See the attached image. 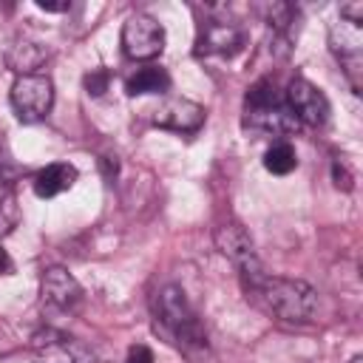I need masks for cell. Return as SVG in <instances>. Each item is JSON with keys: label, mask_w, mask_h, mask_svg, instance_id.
I'll use <instances>...</instances> for the list:
<instances>
[{"label": "cell", "mask_w": 363, "mask_h": 363, "mask_svg": "<svg viewBox=\"0 0 363 363\" xmlns=\"http://www.w3.org/2000/svg\"><path fill=\"white\" fill-rule=\"evenodd\" d=\"M244 292L264 312H269L281 320H289V323H306V320H312V315L318 309V292L301 278L261 272L258 278L244 284Z\"/></svg>", "instance_id": "1"}, {"label": "cell", "mask_w": 363, "mask_h": 363, "mask_svg": "<svg viewBox=\"0 0 363 363\" xmlns=\"http://www.w3.org/2000/svg\"><path fill=\"white\" fill-rule=\"evenodd\" d=\"M244 128L264 136H286L298 130V119L289 113L275 85L269 79H258L244 96Z\"/></svg>", "instance_id": "2"}, {"label": "cell", "mask_w": 363, "mask_h": 363, "mask_svg": "<svg viewBox=\"0 0 363 363\" xmlns=\"http://www.w3.org/2000/svg\"><path fill=\"white\" fill-rule=\"evenodd\" d=\"M156 320L184 352L207 349V332L182 286H164L156 292Z\"/></svg>", "instance_id": "3"}, {"label": "cell", "mask_w": 363, "mask_h": 363, "mask_svg": "<svg viewBox=\"0 0 363 363\" xmlns=\"http://www.w3.org/2000/svg\"><path fill=\"white\" fill-rule=\"evenodd\" d=\"M31 360L34 363H96V352L79 337L45 326L31 335Z\"/></svg>", "instance_id": "4"}, {"label": "cell", "mask_w": 363, "mask_h": 363, "mask_svg": "<svg viewBox=\"0 0 363 363\" xmlns=\"http://www.w3.org/2000/svg\"><path fill=\"white\" fill-rule=\"evenodd\" d=\"M54 105V82L45 74H26L17 77L11 85V108L20 122L34 125L51 113Z\"/></svg>", "instance_id": "5"}, {"label": "cell", "mask_w": 363, "mask_h": 363, "mask_svg": "<svg viewBox=\"0 0 363 363\" xmlns=\"http://www.w3.org/2000/svg\"><path fill=\"white\" fill-rule=\"evenodd\" d=\"M213 241H216L218 252L227 255V258L235 264L238 278H241V286L250 284L252 278H258V275L264 272V267H261V261H258V255H255V244H252L250 233H247L241 224H235V221L221 224V227L216 230Z\"/></svg>", "instance_id": "6"}, {"label": "cell", "mask_w": 363, "mask_h": 363, "mask_svg": "<svg viewBox=\"0 0 363 363\" xmlns=\"http://www.w3.org/2000/svg\"><path fill=\"white\" fill-rule=\"evenodd\" d=\"M122 51L130 60H153L164 51V28L156 17L136 11L122 26Z\"/></svg>", "instance_id": "7"}, {"label": "cell", "mask_w": 363, "mask_h": 363, "mask_svg": "<svg viewBox=\"0 0 363 363\" xmlns=\"http://www.w3.org/2000/svg\"><path fill=\"white\" fill-rule=\"evenodd\" d=\"M284 102H286L289 113L298 119V125L303 122V125L320 128L329 119V99H326V94L318 85H312L309 79H303V77L289 79Z\"/></svg>", "instance_id": "8"}, {"label": "cell", "mask_w": 363, "mask_h": 363, "mask_svg": "<svg viewBox=\"0 0 363 363\" xmlns=\"http://www.w3.org/2000/svg\"><path fill=\"white\" fill-rule=\"evenodd\" d=\"M40 298L43 306L71 315L82 303V286L65 267H48L40 278Z\"/></svg>", "instance_id": "9"}, {"label": "cell", "mask_w": 363, "mask_h": 363, "mask_svg": "<svg viewBox=\"0 0 363 363\" xmlns=\"http://www.w3.org/2000/svg\"><path fill=\"white\" fill-rule=\"evenodd\" d=\"M247 37L238 23L227 20H204L196 37V54L199 57H235L244 48Z\"/></svg>", "instance_id": "10"}, {"label": "cell", "mask_w": 363, "mask_h": 363, "mask_svg": "<svg viewBox=\"0 0 363 363\" xmlns=\"http://www.w3.org/2000/svg\"><path fill=\"white\" fill-rule=\"evenodd\" d=\"M204 108L193 99H184V96H176V99H167L162 102L156 111H153V125L164 128V130H176V133H193L204 125Z\"/></svg>", "instance_id": "11"}, {"label": "cell", "mask_w": 363, "mask_h": 363, "mask_svg": "<svg viewBox=\"0 0 363 363\" xmlns=\"http://www.w3.org/2000/svg\"><path fill=\"white\" fill-rule=\"evenodd\" d=\"M74 182H77V167L68 162H54V164H45L34 176V193L40 199H54V196L71 190Z\"/></svg>", "instance_id": "12"}, {"label": "cell", "mask_w": 363, "mask_h": 363, "mask_svg": "<svg viewBox=\"0 0 363 363\" xmlns=\"http://www.w3.org/2000/svg\"><path fill=\"white\" fill-rule=\"evenodd\" d=\"M170 88V74L159 65H145L136 68L128 79H125V91L128 96H142V94H164Z\"/></svg>", "instance_id": "13"}, {"label": "cell", "mask_w": 363, "mask_h": 363, "mask_svg": "<svg viewBox=\"0 0 363 363\" xmlns=\"http://www.w3.org/2000/svg\"><path fill=\"white\" fill-rule=\"evenodd\" d=\"M48 57V48H43L40 43H28V40H17L9 54H6V62L11 71H17V77H26V74H34Z\"/></svg>", "instance_id": "14"}, {"label": "cell", "mask_w": 363, "mask_h": 363, "mask_svg": "<svg viewBox=\"0 0 363 363\" xmlns=\"http://www.w3.org/2000/svg\"><path fill=\"white\" fill-rule=\"evenodd\" d=\"M264 167H267L269 173H275V176L292 173V170L298 167V153H295V147H292L289 142H275V145H269L267 153H264Z\"/></svg>", "instance_id": "15"}, {"label": "cell", "mask_w": 363, "mask_h": 363, "mask_svg": "<svg viewBox=\"0 0 363 363\" xmlns=\"http://www.w3.org/2000/svg\"><path fill=\"white\" fill-rule=\"evenodd\" d=\"M264 14H267V23L289 43L292 40V23H298V9L292 3H272L264 9Z\"/></svg>", "instance_id": "16"}, {"label": "cell", "mask_w": 363, "mask_h": 363, "mask_svg": "<svg viewBox=\"0 0 363 363\" xmlns=\"http://www.w3.org/2000/svg\"><path fill=\"white\" fill-rule=\"evenodd\" d=\"M17 221H20L17 199H14V193H6V196L0 199V238L9 235V233L17 227Z\"/></svg>", "instance_id": "17"}, {"label": "cell", "mask_w": 363, "mask_h": 363, "mask_svg": "<svg viewBox=\"0 0 363 363\" xmlns=\"http://www.w3.org/2000/svg\"><path fill=\"white\" fill-rule=\"evenodd\" d=\"M82 85H85L88 96H102L108 91V85H111V71L108 68H94V71L85 74Z\"/></svg>", "instance_id": "18"}, {"label": "cell", "mask_w": 363, "mask_h": 363, "mask_svg": "<svg viewBox=\"0 0 363 363\" xmlns=\"http://www.w3.org/2000/svg\"><path fill=\"white\" fill-rule=\"evenodd\" d=\"M340 20L354 23V26H363V0H354V3L340 6Z\"/></svg>", "instance_id": "19"}, {"label": "cell", "mask_w": 363, "mask_h": 363, "mask_svg": "<svg viewBox=\"0 0 363 363\" xmlns=\"http://www.w3.org/2000/svg\"><path fill=\"white\" fill-rule=\"evenodd\" d=\"M332 179H335V187H337V190H346V193H349V190L354 187L352 173H349V170H346L340 162H335V164H332Z\"/></svg>", "instance_id": "20"}, {"label": "cell", "mask_w": 363, "mask_h": 363, "mask_svg": "<svg viewBox=\"0 0 363 363\" xmlns=\"http://www.w3.org/2000/svg\"><path fill=\"white\" fill-rule=\"evenodd\" d=\"M125 363H153V352H150L145 343H136V346H130Z\"/></svg>", "instance_id": "21"}, {"label": "cell", "mask_w": 363, "mask_h": 363, "mask_svg": "<svg viewBox=\"0 0 363 363\" xmlns=\"http://www.w3.org/2000/svg\"><path fill=\"white\" fill-rule=\"evenodd\" d=\"M37 9L57 14V11H68V9H71V3H68V0H37Z\"/></svg>", "instance_id": "22"}, {"label": "cell", "mask_w": 363, "mask_h": 363, "mask_svg": "<svg viewBox=\"0 0 363 363\" xmlns=\"http://www.w3.org/2000/svg\"><path fill=\"white\" fill-rule=\"evenodd\" d=\"M102 170H105V176L113 182V176H116V170H119V162H116V156H102Z\"/></svg>", "instance_id": "23"}, {"label": "cell", "mask_w": 363, "mask_h": 363, "mask_svg": "<svg viewBox=\"0 0 363 363\" xmlns=\"http://www.w3.org/2000/svg\"><path fill=\"white\" fill-rule=\"evenodd\" d=\"M11 272H14V261L9 258V252L0 244V275H11Z\"/></svg>", "instance_id": "24"}, {"label": "cell", "mask_w": 363, "mask_h": 363, "mask_svg": "<svg viewBox=\"0 0 363 363\" xmlns=\"http://www.w3.org/2000/svg\"><path fill=\"white\" fill-rule=\"evenodd\" d=\"M349 363H363V357H360V354H357V357H352V360H349Z\"/></svg>", "instance_id": "25"}]
</instances>
